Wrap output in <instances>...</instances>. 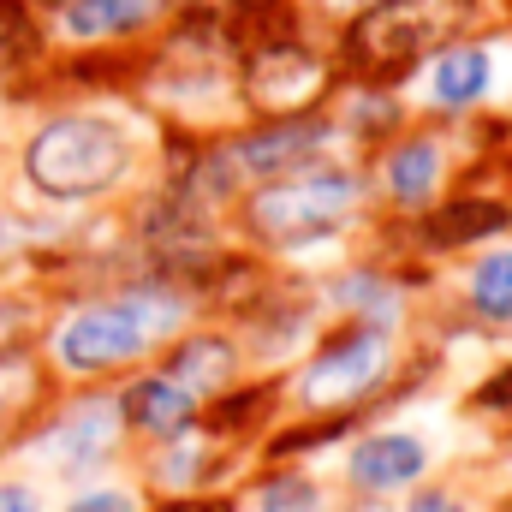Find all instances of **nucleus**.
<instances>
[{
  "mask_svg": "<svg viewBox=\"0 0 512 512\" xmlns=\"http://www.w3.org/2000/svg\"><path fill=\"white\" fill-rule=\"evenodd\" d=\"M137 167V143L114 114H60L24 143V179L54 203H90L126 185Z\"/></svg>",
  "mask_w": 512,
  "mask_h": 512,
  "instance_id": "f257e3e1",
  "label": "nucleus"
},
{
  "mask_svg": "<svg viewBox=\"0 0 512 512\" xmlns=\"http://www.w3.org/2000/svg\"><path fill=\"white\" fill-rule=\"evenodd\" d=\"M179 322V298L167 292H126V298H102L72 310L54 328V358L72 376H96V370H120L131 358H143L161 334H173Z\"/></svg>",
  "mask_w": 512,
  "mask_h": 512,
  "instance_id": "f03ea898",
  "label": "nucleus"
},
{
  "mask_svg": "<svg viewBox=\"0 0 512 512\" xmlns=\"http://www.w3.org/2000/svg\"><path fill=\"white\" fill-rule=\"evenodd\" d=\"M358 203H364V179L352 167L310 161L298 173H280V179L256 185L251 197H245V221H251V233H262V239L298 245V239L334 233Z\"/></svg>",
  "mask_w": 512,
  "mask_h": 512,
  "instance_id": "7ed1b4c3",
  "label": "nucleus"
},
{
  "mask_svg": "<svg viewBox=\"0 0 512 512\" xmlns=\"http://www.w3.org/2000/svg\"><path fill=\"white\" fill-rule=\"evenodd\" d=\"M465 18H471V0H382L358 18L352 48L364 66L399 72V66H417V60L441 54L447 42H459Z\"/></svg>",
  "mask_w": 512,
  "mask_h": 512,
  "instance_id": "20e7f679",
  "label": "nucleus"
},
{
  "mask_svg": "<svg viewBox=\"0 0 512 512\" xmlns=\"http://www.w3.org/2000/svg\"><path fill=\"white\" fill-rule=\"evenodd\" d=\"M334 143V131L322 120H280L268 131H251V137H233L209 167H203V185L215 179V191H239V185H268L280 173H298L310 161H322Z\"/></svg>",
  "mask_w": 512,
  "mask_h": 512,
  "instance_id": "39448f33",
  "label": "nucleus"
},
{
  "mask_svg": "<svg viewBox=\"0 0 512 512\" xmlns=\"http://www.w3.org/2000/svg\"><path fill=\"white\" fill-rule=\"evenodd\" d=\"M387 328L382 322H358V328H346L304 376H298V393H304V405H346V399H358V393H370V387L387 376Z\"/></svg>",
  "mask_w": 512,
  "mask_h": 512,
  "instance_id": "423d86ee",
  "label": "nucleus"
},
{
  "mask_svg": "<svg viewBox=\"0 0 512 512\" xmlns=\"http://www.w3.org/2000/svg\"><path fill=\"white\" fill-rule=\"evenodd\" d=\"M328 84L322 54H310L298 36H268L256 42L251 66H245V96L262 114H304Z\"/></svg>",
  "mask_w": 512,
  "mask_h": 512,
  "instance_id": "0eeeda50",
  "label": "nucleus"
},
{
  "mask_svg": "<svg viewBox=\"0 0 512 512\" xmlns=\"http://www.w3.org/2000/svg\"><path fill=\"white\" fill-rule=\"evenodd\" d=\"M495 84H501V60L489 42H447L423 66V102L441 114H465V108L489 102Z\"/></svg>",
  "mask_w": 512,
  "mask_h": 512,
  "instance_id": "6e6552de",
  "label": "nucleus"
},
{
  "mask_svg": "<svg viewBox=\"0 0 512 512\" xmlns=\"http://www.w3.org/2000/svg\"><path fill=\"white\" fill-rule=\"evenodd\" d=\"M429 471V447L411 429H376L346 453V477L370 495H399Z\"/></svg>",
  "mask_w": 512,
  "mask_h": 512,
  "instance_id": "1a4fd4ad",
  "label": "nucleus"
},
{
  "mask_svg": "<svg viewBox=\"0 0 512 512\" xmlns=\"http://www.w3.org/2000/svg\"><path fill=\"white\" fill-rule=\"evenodd\" d=\"M114 423H120V405H108V399H90V405L66 411L36 441V465H48V471H84V465H96L108 453V441H114Z\"/></svg>",
  "mask_w": 512,
  "mask_h": 512,
  "instance_id": "9d476101",
  "label": "nucleus"
},
{
  "mask_svg": "<svg viewBox=\"0 0 512 512\" xmlns=\"http://www.w3.org/2000/svg\"><path fill=\"white\" fill-rule=\"evenodd\" d=\"M167 0H60L54 6V36L60 42H78V48H96V42H120L137 36L161 18Z\"/></svg>",
  "mask_w": 512,
  "mask_h": 512,
  "instance_id": "9b49d317",
  "label": "nucleus"
},
{
  "mask_svg": "<svg viewBox=\"0 0 512 512\" xmlns=\"http://www.w3.org/2000/svg\"><path fill=\"white\" fill-rule=\"evenodd\" d=\"M447 185V149L441 137H399L382 155V191L399 209H429Z\"/></svg>",
  "mask_w": 512,
  "mask_h": 512,
  "instance_id": "f8f14e48",
  "label": "nucleus"
},
{
  "mask_svg": "<svg viewBox=\"0 0 512 512\" xmlns=\"http://www.w3.org/2000/svg\"><path fill=\"white\" fill-rule=\"evenodd\" d=\"M126 411L137 429H149V435H185V423H191V411H197V393L185 382H173V376H143V382L126 393Z\"/></svg>",
  "mask_w": 512,
  "mask_h": 512,
  "instance_id": "ddd939ff",
  "label": "nucleus"
},
{
  "mask_svg": "<svg viewBox=\"0 0 512 512\" xmlns=\"http://www.w3.org/2000/svg\"><path fill=\"white\" fill-rule=\"evenodd\" d=\"M465 292H471V310L483 322H512V245H495V251L477 256Z\"/></svg>",
  "mask_w": 512,
  "mask_h": 512,
  "instance_id": "4468645a",
  "label": "nucleus"
},
{
  "mask_svg": "<svg viewBox=\"0 0 512 512\" xmlns=\"http://www.w3.org/2000/svg\"><path fill=\"white\" fill-rule=\"evenodd\" d=\"M233 376V346L227 340H191L185 352H179V364H173V382H185L191 393L197 387H215V382H227Z\"/></svg>",
  "mask_w": 512,
  "mask_h": 512,
  "instance_id": "2eb2a0df",
  "label": "nucleus"
},
{
  "mask_svg": "<svg viewBox=\"0 0 512 512\" xmlns=\"http://www.w3.org/2000/svg\"><path fill=\"white\" fill-rule=\"evenodd\" d=\"M507 227V209L501 203H453L435 215V239L441 245H465V239H483V233H501Z\"/></svg>",
  "mask_w": 512,
  "mask_h": 512,
  "instance_id": "dca6fc26",
  "label": "nucleus"
},
{
  "mask_svg": "<svg viewBox=\"0 0 512 512\" xmlns=\"http://www.w3.org/2000/svg\"><path fill=\"white\" fill-rule=\"evenodd\" d=\"M256 512H328V507H322L316 483H304V477H280V483H268V489H262Z\"/></svg>",
  "mask_w": 512,
  "mask_h": 512,
  "instance_id": "f3484780",
  "label": "nucleus"
},
{
  "mask_svg": "<svg viewBox=\"0 0 512 512\" xmlns=\"http://www.w3.org/2000/svg\"><path fill=\"white\" fill-rule=\"evenodd\" d=\"M66 512H137L126 489H96V495H84V501H72Z\"/></svg>",
  "mask_w": 512,
  "mask_h": 512,
  "instance_id": "a211bd4d",
  "label": "nucleus"
},
{
  "mask_svg": "<svg viewBox=\"0 0 512 512\" xmlns=\"http://www.w3.org/2000/svg\"><path fill=\"white\" fill-rule=\"evenodd\" d=\"M0 512H42V495H36L30 483L6 477V483H0Z\"/></svg>",
  "mask_w": 512,
  "mask_h": 512,
  "instance_id": "6ab92c4d",
  "label": "nucleus"
},
{
  "mask_svg": "<svg viewBox=\"0 0 512 512\" xmlns=\"http://www.w3.org/2000/svg\"><path fill=\"white\" fill-rule=\"evenodd\" d=\"M405 512H465L459 495H441V489H429V495H411V507Z\"/></svg>",
  "mask_w": 512,
  "mask_h": 512,
  "instance_id": "aec40b11",
  "label": "nucleus"
},
{
  "mask_svg": "<svg viewBox=\"0 0 512 512\" xmlns=\"http://www.w3.org/2000/svg\"><path fill=\"white\" fill-rule=\"evenodd\" d=\"M12 251H18V227L0 215V256H12Z\"/></svg>",
  "mask_w": 512,
  "mask_h": 512,
  "instance_id": "412c9836",
  "label": "nucleus"
}]
</instances>
